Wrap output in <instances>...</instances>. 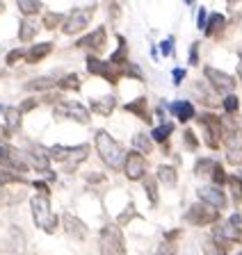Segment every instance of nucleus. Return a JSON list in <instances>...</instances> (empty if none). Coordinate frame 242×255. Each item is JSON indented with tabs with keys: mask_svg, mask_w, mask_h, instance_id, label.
<instances>
[{
	"mask_svg": "<svg viewBox=\"0 0 242 255\" xmlns=\"http://www.w3.org/2000/svg\"><path fill=\"white\" fill-rule=\"evenodd\" d=\"M133 217H135V205H133V203H130V205L126 207V212L117 219V226H124V223L128 221V219H133Z\"/></svg>",
	"mask_w": 242,
	"mask_h": 255,
	"instance_id": "8fccbe9b",
	"label": "nucleus"
},
{
	"mask_svg": "<svg viewBox=\"0 0 242 255\" xmlns=\"http://www.w3.org/2000/svg\"><path fill=\"white\" fill-rule=\"evenodd\" d=\"M183 146H185V150H190V153H197V150H199V139H197L192 128H185L183 130Z\"/></svg>",
	"mask_w": 242,
	"mask_h": 255,
	"instance_id": "ea45409f",
	"label": "nucleus"
},
{
	"mask_svg": "<svg viewBox=\"0 0 242 255\" xmlns=\"http://www.w3.org/2000/svg\"><path fill=\"white\" fill-rule=\"evenodd\" d=\"M39 32V23L34 21V18H21V23H18V39L21 41H32L34 37H37Z\"/></svg>",
	"mask_w": 242,
	"mask_h": 255,
	"instance_id": "c85d7f7f",
	"label": "nucleus"
},
{
	"mask_svg": "<svg viewBox=\"0 0 242 255\" xmlns=\"http://www.w3.org/2000/svg\"><path fill=\"white\" fill-rule=\"evenodd\" d=\"M224 153L229 164H240L242 162V130L238 126L229 128L224 134Z\"/></svg>",
	"mask_w": 242,
	"mask_h": 255,
	"instance_id": "ddd939ff",
	"label": "nucleus"
},
{
	"mask_svg": "<svg viewBox=\"0 0 242 255\" xmlns=\"http://www.w3.org/2000/svg\"><path fill=\"white\" fill-rule=\"evenodd\" d=\"M222 110H224V114H236V112L240 110L238 96L236 94H226L224 98H222Z\"/></svg>",
	"mask_w": 242,
	"mask_h": 255,
	"instance_id": "a19ab883",
	"label": "nucleus"
},
{
	"mask_svg": "<svg viewBox=\"0 0 242 255\" xmlns=\"http://www.w3.org/2000/svg\"><path fill=\"white\" fill-rule=\"evenodd\" d=\"M204 78L208 80V87L215 91L217 96L220 94H233L236 91V78L224 71L215 69V66H204Z\"/></svg>",
	"mask_w": 242,
	"mask_h": 255,
	"instance_id": "9d476101",
	"label": "nucleus"
},
{
	"mask_svg": "<svg viewBox=\"0 0 242 255\" xmlns=\"http://www.w3.org/2000/svg\"><path fill=\"white\" fill-rule=\"evenodd\" d=\"M169 110H172V114L178 119L181 123H188L192 121L194 117H197V112H194V105L190 101H174L172 105H169Z\"/></svg>",
	"mask_w": 242,
	"mask_h": 255,
	"instance_id": "b1692460",
	"label": "nucleus"
},
{
	"mask_svg": "<svg viewBox=\"0 0 242 255\" xmlns=\"http://www.w3.org/2000/svg\"><path fill=\"white\" fill-rule=\"evenodd\" d=\"M2 11H5V2H2V0H0V14H2Z\"/></svg>",
	"mask_w": 242,
	"mask_h": 255,
	"instance_id": "bf43d9fd",
	"label": "nucleus"
},
{
	"mask_svg": "<svg viewBox=\"0 0 242 255\" xmlns=\"http://www.w3.org/2000/svg\"><path fill=\"white\" fill-rule=\"evenodd\" d=\"M62 226H64V233L69 237L78 239V242H82L87 237V226L78 217H73V214H69V212L62 214Z\"/></svg>",
	"mask_w": 242,
	"mask_h": 255,
	"instance_id": "a211bd4d",
	"label": "nucleus"
},
{
	"mask_svg": "<svg viewBox=\"0 0 242 255\" xmlns=\"http://www.w3.org/2000/svg\"><path fill=\"white\" fill-rule=\"evenodd\" d=\"M199 123L204 128V143L213 150L220 148L222 141H224V134L229 132V128H233V126H226V119L217 117L213 112L199 114Z\"/></svg>",
	"mask_w": 242,
	"mask_h": 255,
	"instance_id": "20e7f679",
	"label": "nucleus"
},
{
	"mask_svg": "<svg viewBox=\"0 0 242 255\" xmlns=\"http://www.w3.org/2000/svg\"><path fill=\"white\" fill-rule=\"evenodd\" d=\"M121 71V75H124V78H133V80H144V73H142V69L140 66H137V64H133V62H128L124 66V69H119Z\"/></svg>",
	"mask_w": 242,
	"mask_h": 255,
	"instance_id": "79ce46f5",
	"label": "nucleus"
},
{
	"mask_svg": "<svg viewBox=\"0 0 242 255\" xmlns=\"http://www.w3.org/2000/svg\"><path fill=\"white\" fill-rule=\"evenodd\" d=\"M197 196H199V201L213 205L215 210H220V212H222V210H226V205H229V198H226L224 189H222V187H217V185L201 187V189L197 191Z\"/></svg>",
	"mask_w": 242,
	"mask_h": 255,
	"instance_id": "2eb2a0df",
	"label": "nucleus"
},
{
	"mask_svg": "<svg viewBox=\"0 0 242 255\" xmlns=\"http://www.w3.org/2000/svg\"><path fill=\"white\" fill-rule=\"evenodd\" d=\"M226 27V16L222 11H215V14H208V21H206V37H220V32H224Z\"/></svg>",
	"mask_w": 242,
	"mask_h": 255,
	"instance_id": "393cba45",
	"label": "nucleus"
},
{
	"mask_svg": "<svg viewBox=\"0 0 242 255\" xmlns=\"http://www.w3.org/2000/svg\"><path fill=\"white\" fill-rule=\"evenodd\" d=\"M0 114H5V107H2V105H0Z\"/></svg>",
	"mask_w": 242,
	"mask_h": 255,
	"instance_id": "680f3d73",
	"label": "nucleus"
},
{
	"mask_svg": "<svg viewBox=\"0 0 242 255\" xmlns=\"http://www.w3.org/2000/svg\"><path fill=\"white\" fill-rule=\"evenodd\" d=\"M5 128H7V132H16V130H21V121H23V112L18 110V107H14V105H9V107H5Z\"/></svg>",
	"mask_w": 242,
	"mask_h": 255,
	"instance_id": "cd10ccee",
	"label": "nucleus"
},
{
	"mask_svg": "<svg viewBox=\"0 0 242 255\" xmlns=\"http://www.w3.org/2000/svg\"><path fill=\"white\" fill-rule=\"evenodd\" d=\"M156 255H176V244L174 242H162L160 246H158V251H156Z\"/></svg>",
	"mask_w": 242,
	"mask_h": 255,
	"instance_id": "49530a36",
	"label": "nucleus"
},
{
	"mask_svg": "<svg viewBox=\"0 0 242 255\" xmlns=\"http://www.w3.org/2000/svg\"><path fill=\"white\" fill-rule=\"evenodd\" d=\"M89 110L94 114H101V117H110L114 110H117V98L112 94L108 96H101V98H92L89 101Z\"/></svg>",
	"mask_w": 242,
	"mask_h": 255,
	"instance_id": "aec40b11",
	"label": "nucleus"
},
{
	"mask_svg": "<svg viewBox=\"0 0 242 255\" xmlns=\"http://www.w3.org/2000/svg\"><path fill=\"white\" fill-rule=\"evenodd\" d=\"M158 182L160 185H165L167 189H174V187L178 185V173H176V166L172 164H160L158 166Z\"/></svg>",
	"mask_w": 242,
	"mask_h": 255,
	"instance_id": "bb28decb",
	"label": "nucleus"
},
{
	"mask_svg": "<svg viewBox=\"0 0 242 255\" xmlns=\"http://www.w3.org/2000/svg\"><path fill=\"white\" fill-rule=\"evenodd\" d=\"M160 50H162V55H165V57H174V37L165 39V41L160 43Z\"/></svg>",
	"mask_w": 242,
	"mask_h": 255,
	"instance_id": "de8ad7c7",
	"label": "nucleus"
},
{
	"mask_svg": "<svg viewBox=\"0 0 242 255\" xmlns=\"http://www.w3.org/2000/svg\"><path fill=\"white\" fill-rule=\"evenodd\" d=\"M226 185L231 187L233 203H236V205H240V201H242V175H229Z\"/></svg>",
	"mask_w": 242,
	"mask_h": 255,
	"instance_id": "4c0bfd02",
	"label": "nucleus"
},
{
	"mask_svg": "<svg viewBox=\"0 0 242 255\" xmlns=\"http://www.w3.org/2000/svg\"><path fill=\"white\" fill-rule=\"evenodd\" d=\"M87 182H105V175L103 173H89L87 175Z\"/></svg>",
	"mask_w": 242,
	"mask_h": 255,
	"instance_id": "6e6d98bb",
	"label": "nucleus"
},
{
	"mask_svg": "<svg viewBox=\"0 0 242 255\" xmlns=\"http://www.w3.org/2000/svg\"><path fill=\"white\" fill-rule=\"evenodd\" d=\"M32 187L37 189V194H43V196H50V189H48V185L43 180H34L32 182Z\"/></svg>",
	"mask_w": 242,
	"mask_h": 255,
	"instance_id": "5fc2aeb1",
	"label": "nucleus"
},
{
	"mask_svg": "<svg viewBox=\"0 0 242 255\" xmlns=\"http://www.w3.org/2000/svg\"><path fill=\"white\" fill-rule=\"evenodd\" d=\"M94 146H96V153H98V157H101V162L108 166V169L119 171L124 166L126 153H124V148H121V143H119L108 130H98L96 137H94Z\"/></svg>",
	"mask_w": 242,
	"mask_h": 255,
	"instance_id": "f257e3e1",
	"label": "nucleus"
},
{
	"mask_svg": "<svg viewBox=\"0 0 242 255\" xmlns=\"http://www.w3.org/2000/svg\"><path fill=\"white\" fill-rule=\"evenodd\" d=\"M210 180H213V185H217V187L226 185V180H229V175H226L224 166H222L220 162H215V166H213V175H210Z\"/></svg>",
	"mask_w": 242,
	"mask_h": 255,
	"instance_id": "37998d69",
	"label": "nucleus"
},
{
	"mask_svg": "<svg viewBox=\"0 0 242 255\" xmlns=\"http://www.w3.org/2000/svg\"><path fill=\"white\" fill-rule=\"evenodd\" d=\"M192 94L197 96V101L204 103L206 107H217V94L210 87L201 85V82H194L192 85Z\"/></svg>",
	"mask_w": 242,
	"mask_h": 255,
	"instance_id": "a878e982",
	"label": "nucleus"
},
{
	"mask_svg": "<svg viewBox=\"0 0 242 255\" xmlns=\"http://www.w3.org/2000/svg\"><path fill=\"white\" fill-rule=\"evenodd\" d=\"M62 23H64V14H55V11L43 14L41 18V27H46V30H57Z\"/></svg>",
	"mask_w": 242,
	"mask_h": 255,
	"instance_id": "58836bf2",
	"label": "nucleus"
},
{
	"mask_svg": "<svg viewBox=\"0 0 242 255\" xmlns=\"http://www.w3.org/2000/svg\"><path fill=\"white\" fill-rule=\"evenodd\" d=\"M30 210H32V221L39 230H43V233H48V235H53L55 230H57L59 219H57V214H53V210H50L48 196L34 194V196L30 198Z\"/></svg>",
	"mask_w": 242,
	"mask_h": 255,
	"instance_id": "7ed1b4c3",
	"label": "nucleus"
},
{
	"mask_svg": "<svg viewBox=\"0 0 242 255\" xmlns=\"http://www.w3.org/2000/svg\"><path fill=\"white\" fill-rule=\"evenodd\" d=\"M172 132H174V123H169V121H165V123H160V126H156L153 130H151V139L156 143H165L169 141V137H172Z\"/></svg>",
	"mask_w": 242,
	"mask_h": 255,
	"instance_id": "7c9ffc66",
	"label": "nucleus"
},
{
	"mask_svg": "<svg viewBox=\"0 0 242 255\" xmlns=\"http://www.w3.org/2000/svg\"><path fill=\"white\" fill-rule=\"evenodd\" d=\"M18 59H25V50H23V48H14V50H11V53L5 57V64H7V66H14Z\"/></svg>",
	"mask_w": 242,
	"mask_h": 255,
	"instance_id": "a18cd8bd",
	"label": "nucleus"
},
{
	"mask_svg": "<svg viewBox=\"0 0 242 255\" xmlns=\"http://www.w3.org/2000/svg\"><path fill=\"white\" fill-rule=\"evenodd\" d=\"M23 89L30 91V94L57 89V78H55V75H41V78H34V80H30V82H25V87H23Z\"/></svg>",
	"mask_w": 242,
	"mask_h": 255,
	"instance_id": "5701e85b",
	"label": "nucleus"
},
{
	"mask_svg": "<svg viewBox=\"0 0 242 255\" xmlns=\"http://www.w3.org/2000/svg\"><path fill=\"white\" fill-rule=\"evenodd\" d=\"M183 2H185V5H192V2H194V0H183Z\"/></svg>",
	"mask_w": 242,
	"mask_h": 255,
	"instance_id": "052dcab7",
	"label": "nucleus"
},
{
	"mask_svg": "<svg viewBox=\"0 0 242 255\" xmlns=\"http://www.w3.org/2000/svg\"><path fill=\"white\" fill-rule=\"evenodd\" d=\"M87 71L96 78H103L105 82H110L112 87L119 85V78H121V71L117 66H112L110 62H103L96 55H87Z\"/></svg>",
	"mask_w": 242,
	"mask_h": 255,
	"instance_id": "9b49d317",
	"label": "nucleus"
},
{
	"mask_svg": "<svg viewBox=\"0 0 242 255\" xmlns=\"http://www.w3.org/2000/svg\"><path fill=\"white\" fill-rule=\"evenodd\" d=\"M98 251L101 255H126V242L117 223L103 226L101 235H98Z\"/></svg>",
	"mask_w": 242,
	"mask_h": 255,
	"instance_id": "423d86ee",
	"label": "nucleus"
},
{
	"mask_svg": "<svg viewBox=\"0 0 242 255\" xmlns=\"http://www.w3.org/2000/svg\"><path fill=\"white\" fill-rule=\"evenodd\" d=\"M57 87L62 91H78L80 89V75L78 73H64L57 80Z\"/></svg>",
	"mask_w": 242,
	"mask_h": 255,
	"instance_id": "473e14b6",
	"label": "nucleus"
},
{
	"mask_svg": "<svg viewBox=\"0 0 242 255\" xmlns=\"http://www.w3.org/2000/svg\"><path fill=\"white\" fill-rule=\"evenodd\" d=\"M53 53V43L50 41H41V43H34L25 50V62L27 64H39L41 59H46L48 55Z\"/></svg>",
	"mask_w": 242,
	"mask_h": 255,
	"instance_id": "4be33fe9",
	"label": "nucleus"
},
{
	"mask_svg": "<svg viewBox=\"0 0 242 255\" xmlns=\"http://www.w3.org/2000/svg\"><path fill=\"white\" fill-rule=\"evenodd\" d=\"M206 21H208V9H206V7H201V9L197 11V27H199V30H204Z\"/></svg>",
	"mask_w": 242,
	"mask_h": 255,
	"instance_id": "3c124183",
	"label": "nucleus"
},
{
	"mask_svg": "<svg viewBox=\"0 0 242 255\" xmlns=\"http://www.w3.org/2000/svg\"><path fill=\"white\" fill-rule=\"evenodd\" d=\"M133 148L140 150L142 155H151V153H153V139H151L146 132H135V137H133Z\"/></svg>",
	"mask_w": 242,
	"mask_h": 255,
	"instance_id": "2f4dec72",
	"label": "nucleus"
},
{
	"mask_svg": "<svg viewBox=\"0 0 242 255\" xmlns=\"http://www.w3.org/2000/svg\"><path fill=\"white\" fill-rule=\"evenodd\" d=\"M204 255H229V253H226V249H222L215 239L210 237L204 242Z\"/></svg>",
	"mask_w": 242,
	"mask_h": 255,
	"instance_id": "c03bdc74",
	"label": "nucleus"
},
{
	"mask_svg": "<svg viewBox=\"0 0 242 255\" xmlns=\"http://www.w3.org/2000/svg\"><path fill=\"white\" fill-rule=\"evenodd\" d=\"M185 221H188L190 226L204 228V226H210V223L220 221V210H215L213 205L199 201V203H194V205L188 207V212H185Z\"/></svg>",
	"mask_w": 242,
	"mask_h": 255,
	"instance_id": "1a4fd4ad",
	"label": "nucleus"
},
{
	"mask_svg": "<svg viewBox=\"0 0 242 255\" xmlns=\"http://www.w3.org/2000/svg\"><path fill=\"white\" fill-rule=\"evenodd\" d=\"M121 169H124L126 178H128L130 182L144 180L146 169H149V164H146V155H142L140 150H130V153H126L124 166H121Z\"/></svg>",
	"mask_w": 242,
	"mask_h": 255,
	"instance_id": "f8f14e48",
	"label": "nucleus"
},
{
	"mask_svg": "<svg viewBox=\"0 0 242 255\" xmlns=\"http://www.w3.org/2000/svg\"><path fill=\"white\" fill-rule=\"evenodd\" d=\"M190 66H197L199 64V41H194L192 48H190Z\"/></svg>",
	"mask_w": 242,
	"mask_h": 255,
	"instance_id": "09e8293b",
	"label": "nucleus"
},
{
	"mask_svg": "<svg viewBox=\"0 0 242 255\" xmlns=\"http://www.w3.org/2000/svg\"><path fill=\"white\" fill-rule=\"evenodd\" d=\"M213 239H215L222 249H229V246H233V244H240L242 242V214L236 212L231 219L217 223L215 228H213Z\"/></svg>",
	"mask_w": 242,
	"mask_h": 255,
	"instance_id": "39448f33",
	"label": "nucleus"
},
{
	"mask_svg": "<svg viewBox=\"0 0 242 255\" xmlns=\"http://www.w3.org/2000/svg\"><path fill=\"white\" fill-rule=\"evenodd\" d=\"M25 178L21 173L11 169H0V187H7V185H25Z\"/></svg>",
	"mask_w": 242,
	"mask_h": 255,
	"instance_id": "72a5a7b5",
	"label": "nucleus"
},
{
	"mask_svg": "<svg viewBox=\"0 0 242 255\" xmlns=\"http://www.w3.org/2000/svg\"><path fill=\"white\" fill-rule=\"evenodd\" d=\"M89 143H78V146H62V143H55L48 148L50 162H59L64 166V171H75L78 166L89 157Z\"/></svg>",
	"mask_w": 242,
	"mask_h": 255,
	"instance_id": "f03ea898",
	"label": "nucleus"
},
{
	"mask_svg": "<svg viewBox=\"0 0 242 255\" xmlns=\"http://www.w3.org/2000/svg\"><path fill=\"white\" fill-rule=\"evenodd\" d=\"M117 37V41H119V48L112 53V57H110V64L112 66H126L128 64V43H126V39L121 37V34H114Z\"/></svg>",
	"mask_w": 242,
	"mask_h": 255,
	"instance_id": "c756f323",
	"label": "nucleus"
},
{
	"mask_svg": "<svg viewBox=\"0 0 242 255\" xmlns=\"http://www.w3.org/2000/svg\"><path fill=\"white\" fill-rule=\"evenodd\" d=\"M238 255H242V251H240V253H238Z\"/></svg>",
	"mask_w": 242,
	"mask_h": 255,
	"instance_id": "0e129e2a",
	"label": "nucleus"
},
{
	"mask_svg": "<svg viewBox=\"0 0 242 255\" xmlns=\"http://www.w3.org/2000/svg\"><path fill=\"white\" fill-rule=\"evenodd\" d=\"M144 191H146V198H149V203L156 207L158 201H160V196H158V178H151V175H146V178H144Z\"/></svg>",
	"mask_w": 242,
	"mask_h": 255,
	"instance_id": "e433bc0d",
	"label": "nucleus"
},
{
	"mask_svg": "<svg viewBox=\"0 0 242 255\" xmlns=\"http://www.w3.org/2000/svg\"><path fill=\"white\" fill-rule=\"evenodd\" d=\"M25 251V235L21 228L11 226L9 233H7V242H5V253L7 255H23Z\"/></svg>",
	"mask_w": 242,
	"mask_h": 255,
	"instance_id": "f3484780",
	"label": "nucleus"
},
{
	"mask_svg": "<svg viewBox=\"0 0 242 255\" xmlns=\"http://www.w3.org/2000/svg\"><path fill=\"white\" fill-rule=\"evenodd\" d=\"M5 162H7V146H2V143H0V164L5 166Z\"/></svg>",
	"mask_w": 242,
	"mask_h": 255,
	"instance_id": "4d7b16f0",
	"label": "nucleus"
},
{
	"mask_svg": "<svg viewBox=\"0 0 242 255\" xmlns=\"http://www.w3.org/2000/svg\"><path fill=\"white\" fill-rule=\"evenodd\" d=\"M185 75H188V71H185V69H181V66H176V69H174L172 71V78H174V85H181V82H183V80H185Z\"/></svg>",
	"mask_w": 242,
	"mask_h": 255,
	"instance_id": "603ef678",
	"label": "nucleus"
},
{
	"mask_svg": "<svg viewBox=\"0 0 242 255\" xmlns=\"http://www.w3.org/2000/svg\"><path fill=\"white\" fill-rule=\"evenodd\" d=\"M5 169H11V171H16V173H25V171H30V164L25 162V155L21 150L14 148V146H7Z\"/></svg>",
	"mask_w": 242,
	"mask_h": 255,
	"instance_id": "412c9836",
	"label": "nucleus"
},
{
	"mask_svg": "<svg viewBox=\"0 0 242 255\" xmlns=\"http://www.w3.org/2000/svg\"><path fill=\"white\" fill-rule=\"evenodd\" d=\"M213 166H215L213 157H199L197 164H194V173H197V178H210L213 175Z\"/></svg>",
	"mask_w": 242,
	"mask_h": 255,
	"instance_id": "c9c22d12",
	"label": "nucleus"
},
{
	"mask_svg": "<svg viewBox=\"0 0 242 255\" xmlns=\"http://www.w3.org/2000/svg\"><path fill=\"white\" fill-rule=\"evenodd\" d=\"M53 117L57 119V121H75V123H82V126H87L89 123V119H92V114H89V110H87L82 103L78 101H62L55 105L53 110Z\"/></svg>",
	"mask_w": 242,
	"mask_h": 255,
	"instance_id": "6e6552de",
	"label": "nucleus"
},
{
	"mask_svg": "<svg viewBox=\"0 0 242 255\" xmlns=\"http://www.w3.org/2000/svg\"><path fill=\"white\" fill-rule=\"evenodd\" d=\"M25 162L32 169H37L39 173H46L50 171V155H48V148H43L39 143H32L30 153H25Z\"/></svg>",
	"mask_w": 242,
	"mask_h": 255,
	"instance_id": "dca6fc26",
	"label": "nucleus"
},
{
	"mask_svg": "<svg viewBox=\"0 0 242 255\" xmlns=\"http://www.w3.org/2000/svg\"><path fill=\"white\" fill-rule=\"evenodd\" d=\"M37 105H39V98H27V101H23V103H21V107H18V110H21L23 114H25V112H32Z\"/></svg>",
	"mask_w": 242,
	"mask_h": 255,
	"instance_id": "864d4df0",
	"label": "nucleus"
},
{
	"mask_svg": "<svg viewBox=\"0 0 242 255\" xmlns=\"http://www.w3.org/2000/svg\"><path fill=\"white\" fill-rule=\"evenodd\" d=\"M94 11H96V5L75 7L73 11H69V14L64 16V23H62V32H64V34H69V37H73V34L82 32L87 25H89V21H92Z\"/></svg>",
	"mask_w": 242,
	"mask_h": 255,
	"instance_id": "0eeeda50",
	"label": "nucleus"
},
{
	"mask_svg": "<svg viewBox=\"0 0 242 255\" xmlns=\"http://www.w3.org/2000/svg\"><path fill=\"white\" fill-rule=\"evenodd\" d=\"M226 2H231V5H233V2H236V0H226Z\"/></svg>",
	"mask_w": 242,
	"mask_h": 255,
	"instance_id": "e2e57ef3",
	"label": "nucleus"
},
{
	"mask_svg": "<svg viewBox=\"0 0 242 255\" xmlns=\"http://www.w3.org/2000/svg\"><path fill=\"white\" fill-rule=\"evenodd\" d=\"M124 110L128 112V114H133V117H137L140 121L153 123V117H151V110H149V101H146L144 96H140V98H135V101L126 103Z\"/></svg>",
	"mask_w": 242,
	"mask_h": 255,
	"instance_id": "6ab92c4d",
	"label": "nucleus"
},
{
	"mask_svg": "<svg viewBox=\"0 0 242 255\" xmlns=\"http://www.w3.org/2000/svg\"><path fill=\"white\" fill-rule=\"evenodd\" d=\"M18 9H21L23 16H27V18H32V16H37L39 11H41V0H16Z\"/></svg>",
	"mask_w": 242,
	"mask_h": 255,
	"instance_id": "f704fd0d",
	"label": "nucleus"
},
{
	"mask_svg": "<svg viewBox=\"0 0 242 255\" xmlns=\"http://www.w3.org/2000/svg\"><path fill=\"white\" fill-rule=\"evenodd\" d=\"M238 57H240V62H238V78L242 82V48H238Z\"/></svg>",
	"mask_w": 242,
	"mask_h": 255,
	"instance_id": "13d9d810",
	"label": "nucleus"
},
{
	"mask_svg": "<svg viewBox=\"0 0 242 255\" xmlns=\"http://www.w3.org/2000/svg\"><path fill=\"white\" fill-rule=\"evenodd\" d=\"M105 43H108V32H105L103 25H98L94 32H89V34H85V37L78 39V41H75V48H78V50L101 53L103 48H105Z\"/></svg>",
	"mask_w": 242,
	"mask_h": 255,
	"instance_id": "4468645a",
	"label": "nucleus"
}]
</instances>
